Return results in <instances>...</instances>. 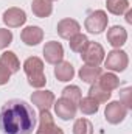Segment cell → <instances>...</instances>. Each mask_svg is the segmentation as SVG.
Returning a JSON list of instances; mask_svg holds the SVG:
<instances>
[{
	"label": "cell",
	"instance_id": "1",
	"mask_svg": "<svg viewBox=\"0 0 132 134\" xmlns=\"http://www.w3.org/2000/svg\"><path fill=\"white\" fill-rule=\"evenodd\" d=\"M36 126L34 109L23 100L13 98L0 109V131L3 134H31Z\"/></svg>",
	"mask_w": 132,
	"mask_h": 134
},
{
	"label": "cell",
	"instance_id": "2",
	"mask_svg": "<svg viewBox=\"0 0 132 134\" xmlns=\"http://www.w3.org/2000/svg\"><path fill=\"white\" fill-rule=\"evenodd\" d=\"M23 70L27 73L30 86H33L36 89H40V87L45 86L47 78L44 75V63H42L40 58H37V56L27 58L25 63H23Z\"/></svg>",
	"mask_w": 132,
	"mask_h": 134
},
{
	"label": "cell",
	"instance_id": "3",
	"mask_svg": "<svg viewBox=\"0 0 132 134\" xmlns=\"http://www.w3.org/2000/svg\"><path fill=\"white\" fill-rule=\"evenodd\" d=\"M107 22H109V17H107L106 11L97 9V11H92V13L87 16V19H86V22H84V27H86V30H87L89 33L99 34L106 30Z\"/></svg>",
	"mask_w": 132,
	"mask_h": 134
},
{
	"label": "cell",
	"instance_id": "4",
	"mask_svg": "<svg viewBox=\"0 0 132 134\" xmlns=\"http://www.w3.org/2000/svg\"><path fill=\"white\" fill-rule=\"evenodd\" d=\"M128 64H129L128 53L120 50V48L109 52L107 58L104 59V67L107 70H112V72H123V70H126Z\"/></svg>",
	"mask_w": 132,
	"mask_h": 134
},
{
	"label": "cell",
	"instance_id": "5",
	"mask_svg": "<svg viewBox=\"0 0 132 134\" xmlns=\"http://www.w3.org/2000/svg\"><path fill=\"white\" fill-rule=\"evenodd\" d=\"M104 48L99 45L98 42H90L87 44L86 50L81 53V58L86 64L89 66H99L103 61H104Z\"/></svg>",
	"mask_w": 132,
	"mask_h": 134
},
{
	"label": "cell",
	"instance_id": "6",
	"mask_svg": "<svg viewBox=\"0 0 132 134\" xmlns=\"http://www.w3.org/2000/svg\"><path fill=\"white\" fill-rule=\"evenodd\" d=\"M126 114H128V109H126L120 101H110V103L106 106V111H104V117H106V120H107L110 125H118V123H121V122L126 119Z\"/></svg>",
	"mask_w": 132,
	"mask_h": 134
},
{
	"label": "cell",
	"instance_id": "7",
	"mask_svg": "<svg viewBox=\"0 0 132 134\" xmlns=\"http://www.w3.org/2000/svg\"><path fill=\"white\" fill-rule=\"evenodd\" d=\"M36 134H64V131L55 125L53 115L50 111H40L39 114V128L36 130Z\"/></svg>",
	"mask_w": 132,
	"mask_h": 134
},
{
	"label": "cell",
	"instance_id": "8",
	"mask_svg": "<svg viewBox=\"0 0 132 134\" xmlns=\"http://www.w3.org/2000/svg\"><path fill=\"white\" fill-rule=\"evenodd\" d=\"M53 104H55V112H56V115L59 119H62V120H71V119H75L76 111H78V104L71 103L70 100H67L64 97H61L59 100L55 101Z\"/></svg>",
	"mask_w": 132,
	"mask_h": 134
},
{
	"label": "cell",
	"instance_id": "9",
	"mask_svg": "<svg viewBox=\"0 0 132 134\" xmlns=\"http://www.w3.org/2000/svg\"><path fill=\"white\" fill-rule=\"evenodd\" d=\"M3 22L8 28H19L27 22V14L20 8H8L3 13Z\"/></svg>",
	"mask_w": 132,
	"mask_h": 134
},
{
	"label": "cell",
	"instance_id": "10",
	"mask_svg": "<svg viewBox=\"0 0 132 134\" xmlns=\"http://www.w3.org/2000/svg\"><path fill=\"white\" fill-rule=\"evenodd\" d=\"M44 58H45V61L48 64H55L56 66L64 58V47L59 42H56V41L47 42L45 47H44Z\"/></svg>",
	"mask_w": 132,
	"mask_h": 134
},
{
	"label": "cell",
	"instance_id": "11",
	"mask_svg": "<svg viewBox=\"0 0 132 134\" xmlns=\"http://www.w3.org/2000/svg\"><path fill=\"white\" fill-rule=\"evenodd\" d=\"M31 101L39 111H48L55 103V94L50 91H37L31 94Z\"/></svg>",
	"mask_w": 132,
	"mask_h": 134
},
{
	"label": "cell",
	"instance_id": "12",
	"mask_svg": "<svg viewBox=\"0 0 132 134\" xmlns=\"http://www.w3.org/2000/svg\"><path fill=\"white\" fill-rule=\"evenodd\" d=\"M56 30H58V34L62 39H68L70 41L73 36H76V34L79 33L81 27H79V24L75 19H62V20L58 22Z\"/></svg>",
	"mask_w": 132,
	"mask_h": 134
},
{
	"label": "cell",
	"instance_id": "13",
	"mask_svg": "<svg viewBox=\"0 0 132 134\" xmlns=\"http://www.w3.org/2000/svg\"><path fill=\"white\" fill-rule=\"evenodd\" d=\"M20 39L23 44L33 47V45H37L42 42L44 39V30L40 27H36V25H31V27H27L22 30L20 33Z\"/></svg>",
	"mask_w": 132,
	"mask_h": 134
},
{
	"label": "cell",
	"instance_id": "14",
	"mask_svg": "<svg viewBox=\"0 0 132 134\" xmlns=\"http://www.w3.org/2000/svg\"><path fill=\"white\" fill-rule=\"evenodd\" d=\"M128 41V31L120 27V25H113L112 28L107 30V42L113 47V48H120L126 44Z\"/></svg>",
	"mask_w": 132,
	"mask_h": 134
},
{
	"label": "cell",
	"instance_id": "15",
	"mask_svg": "<svg viewBox=\"0 0 132 134\" xmlns=\"http://www.w3.org/2000/svg\"><path fill=\"white\" fill-rule=\"evenodd\" d=\"M103 70L99 66H89V64H84V66L79 69V78L87 83V84H95L98 81V78L101 76Z\"/></svg>",
	"mask_w": 132,
	"mask_h": 134
},
{
	"label": "cell",
	"instance_id": "16",
	"mask_svg": "<svg viewBox=\"0 0 132 134\" xmlns=\"http://www.w3.org/2000/svg\"><path fill=\"white\" fill-rule=\"evenodd\" d=\"M0 64L5 67L9 73H17L20 70V61L14 52H5L0 56Z\"/></svg>",
	"mask_w": 132,
	"mask_h": 134
},
{
	"label": "cell",
	"instance_id": "17",
	"mask_svg": "<svg viewBox=\"0 0 132 134\" xmlns=\"http://www.w3.org/2000/svg\"><path fill=\"white\" fill-rule=\"evenodd\" d=\"M55 76L58 78V81H70L75 76V69L68 61H61L55 67Z\"/></svg>",
	"mask_w": 132,
	"mask_h": 134
},
{
	"label": "cell",
	"instance_id": "18",
	"mask_svg": "<svg viewBox=\"0 0 132 134\" xmlns=\"http://www.w3.org/2000/svg\"><path fill=\"white\" fill-rule=\"evenodd\" d=\"M31 11L36 17H48L53 13V5L50 0H33L31 3Z\"/></svg>",
	"mask_w": 132,
	"mask_h": 134
},
{
	"label": "cell",
	"instance_id": "19",
	"mask_svg": "<svg viewBox=\"0 0 132 134\" xmlns=\"http://www.w3.org/2000/svg\"><path fill=\"white\" fill-rule=\"evenodd\" d=\"M98 84L104 89V91H109V92H112V91H115V89H118V86H120V80H118V76L115 75V73H112V72H107V73H101V76L98 78Z\"/></svg>",
	"mask_w": 132,
	"mask_h": 134
},
{
	"label": "cell",
	"instance_id": "20",
	"mask_svg": "<svg viewBox=\"0 0 132 134\" xmlns=\"http://www.w3.org/2000/svg\"><path fill=\"white\" fill-rule=\"evenodd\" d=\"M78 108H79V111L82 112V114H86V115H92V114H97L98 112V108H99V103L95 98H92V97H86V98H81L79 103H78Z\"/></svg>",
	"mask_w": 132,
	"mask_h": 134
},
{
	"label": "cell",
	"instance_id": "21",
	"mask_svg": "<svg viewBox=\"0 0 132 134\" xmlns=\"http://www.w3.org/2000/svg\"><path fill=\"white\" fill-rule=\"evenodd\" d=\"M107 11L115 16H121L129 9V2L128 0H107L106 3Z\"/></svg>",
	"mask_w": 132,
	"mask_h": 134
},
{
	"label": "cell",
	"instance_id": "22",
	"mask_svg": "<svg viewBox=\"0 0 132 134\" xmlns=\"http://www.w3.org/2000/svg\"><path fill=\"white\" fill-rule=\"evenodd\" d=\"M110 95H112V92L104 91L99 84H97V83H95V84H90V89H89V97L95 98L98 103H107V100L110 98Z\"/></svg>",
	"mask_w": 132,
	"mask_h": 134
},
{
	"label": "cell",
	"instance_id": "23",
	"mask_svg": "<svg viewBox=\"0 0 132 134\" xmlns=\"http://www.w3.org/2000/svg\"><path fill=\"white\" fill-rule=\"evenodd\" d=\"M70 48H71V52H75V53H82L84 50H86V47H87V44H89V37L86 36V34H81L78 33L76 36H73L71 39H70Z\"/></svg>",
	"mask_w": 132,
	"mask_h": 134
},
{
	"label": "cell",
	"instance_id": "24",
	"mask_svg": "<svg viewBox=\"0 0 132 134\" xmlns=\"http://www.w3.org/2000/svg\"><path fill=\"white\" fill-rule=\"evenodd\" d=\"M73 134H93V125L87 119H78L73 125Z\"/></svg>",
	"mask_w": 132,
	"mask_h": 134
},
{
	"label": "cell",
	"instance_id": "25",
	"mask_svg": "<svg viewBox=\"0 0 132 134\" xmlns=\"http://www.w3.org/2000/svg\"><path fill=\"white\" fill-rule=\"evenodd\" d=\"M62 97L70 100L71 103H75V104H78L81 100V89L78 86H67L62 91Z\"/></svg>",
	"mask_w": 132,
	"mask_h": 134
},
{
	"label": "cell",
	"instance_id": "26",
	"mask_svg": "<svg viewBox=\"0 0 132 134\" xmlns=\"http://www.w3.org/2000/svg\"><path fill=\"white\" fill-rule=\"evenodd\" d=\"M132 89L131 87H126V89H123L121 92H120V103L126 108V109H131L132 108Z\"/></svg>",
	"mask_w": 132,
	"mask_h": 134
},
{
	"label": "cell",
	"instance_id": "27",
	"mask_svg": "<svg viewBox=\"0 0 132 134\" xmlns=\"http://www.w3.org/2000/svg\"><path fill=\"white\" fill-rule=\"evenodd\" d=\"M13 42V33L6 28H0V50L6 48Z\"/></svg>",
	"mask_w": 132,
	"mask_h": 134
},
{
	"label": "cell",
	"instance_id": "28",
	"mask_svg": "<svg viewBox=\"0 0 132 134\" xmlns=\"http://www.w3.org/2000/svg\"><path fill=\"white\" fill-rule=\"evenodd\" d=\"M9 78H11V73H9V72H8L5 67L0 64V86H3V84H8Z\"/></svg>",
	"mask_w": 132,
	"mask_h": 134
},
{
	"label": "cell",
	"instance_id": "29",
	"mask_svg": "<svg viewBox=\"0 0 132 134\" xmlns=\"http://www.w3.org/2000/svg\"><path fill=\"white\" fill-rule=\"evenodd\" d=\"M126 22H128V24H132V11L131 9L126 11Z\"/></svg>",
	"mask_w": 132,
	"mask_h": 134
},
{
	"label": "cell",
	"instance_id": "30",
	"mask_svg": "<svg viewBox=\"0 0 132 134\" xmlns=\"http://www.w3.org/2000/svg\"><path fill=\"white\" fill-rule=\"evenodd\" d=\"M50 2H55V0H50Z\"/></svg>",
	"mask_w": 132,
	"mask_h": 134
}]
</instances>
